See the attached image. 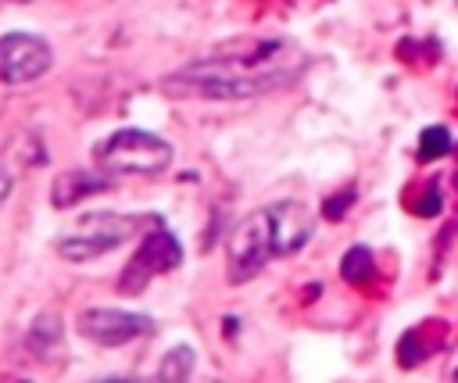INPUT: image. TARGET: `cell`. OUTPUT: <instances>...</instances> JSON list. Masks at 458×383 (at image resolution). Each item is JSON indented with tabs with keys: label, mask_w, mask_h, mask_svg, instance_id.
Listing matches in <instances>:
<instances>
[{
	"label": "cell",
	"mask_w": 458,
	"mask_h": 383,
	"mask_svg": "<svg viewBox=\"0 0 458 383\" xmlns=\"http://www.w3.org/2000/svg\"><path fill=\"white\" fill-rule=\"evenodd\" d=\"M440 183H429L426 186V193L419 197V204H415V215H422V218H433V215H440Z\"/></svg>",
	"instance_id": "5bb4252c"
},
{
	"label": "cell",
	"mask_w": 458,
	"mask_h": 383,
	"mask_svg": "<svg viewBox=\"0 0 458 383\" xmlns=\"http://www.w3.org/2000/svg\"><path fill=\"white\" fill-rule=\"evenodd\" d=\"M179 261H182V243H179V236H175L168 226L157 222L154 229H147V236H143L140 247L132 251L129 265L122 268L118 290H122L125 297H129V294H143L154 276H165V272L179 268Z\"/></svg>",
	"instance_id": "5b68a950"
},
{
	"label": "cell",
	"mask_w": 458,
	"mask_h": 383,
	"mask_svg": "<svg viewBox=\"0 0 458 383\" xmlns=\"http://www.w3.org/2000/svg\"><path fill=\"white\" fill-rule=\"evenodd\" d=\"M272 258H276V247H272L268 208H258V211L243 215L225 240V276H229V283L240 286V283L254 279Z\"/></svg>",
	"instance_id": "277c9868"
},
{
	"label": "cell",
	"mask_w": 458,
	"mask_h": 383,
	"mask_svg": "<svg viewBox=\"0 0 458 383\" xmlns=\"http://www.w3.org/2000/svg\"><path fill=\"white\" fill-rule=\"evenodd\" d=\"M451 132L447 125H426L422 136H419V161H437L444 154H451Z\"/></svg>",
	"instance_id": "4fadbf2b"
},
{
	"label": "cell",
	"mask_w": 458,
	"mask_h": 383,
	"mask_svg": "<svg viewBox=\"0 0 458 383\" xmlns=\"http://www.w3.org/2000/svg\"><path fill=\"white\" fill-rule=\"evenodd\" d=\"M11 186H14V179H11V172H7V168H0V208H4V200H7V193H11Z\"/></svg>",
	"instance_id": "2e32d148"
},
{
	"label": "cell",
	"mask_w": 458,
	"mask_h": 383,
	"mask_svg": "<svg viewBox=\"0 0 458 383\" xmlns=\"http://www.w3.org/2000/svg\"><path fill=\"white\" fill-rule=\"evenodd\" d=\"M197 365V351L190 344H175L172 351H165V358L157 362V379L161 383H182L193 376Z\"/></svg>",
	"instance_id": "30bf717a"
},
{
	"label": "cell",
	"mask_w": 458,
	"mask_h": 383,
	"mask_svg": "<svg viewBox=\"0 0 458 383\" xmlns=\"http://www.w3.org/2000/svg\"><path fill=\"white\" fill-rule=\"evenodd\" d=\"M54 64V50L36 32H7L0 36V82L25 86L39 75H47Z\"/></svg>",
	"instance_id": "52a82bcc"
},
{
	"label": "cell",
	"mask_w": 458,
	"mask_h": 383,
	"mask_svg": "<svg viewBox=\"0 0 458 383\" xmlns=\"http://www.w3.org/2000/svg\"><path fill=\"white\" fill-rule=\"evenodd\" d=\"M340 276H344L347 283H354V286H365V283L376 276V258H372V251H369L365 243L347 247L344 258H340Z\"/></svg>",
	"instance_id": "8fae6325"
},
{
	"label": "cell",
	"mask_w": 458,
	"mask_h": 383,
	"mask_svg": "<svg viewBox=\"0 0 458 383\" xmlns=\"http://www.w3.org/2000/svg\"><path fill=\"white\" fill-rule=\"evenodd\" d=\"M351 208V190H344V193H333V197H326V218H344V211Z\"/></svg>",
	"instance_id": "9a60e30c"
},
{
	"label": "cell",
	"mask_w": 458,
	"mask_h": 383,
	"mask_svg": "<svg viewBox=\"0 0 458 383\" xmlns=\"http://www.w3.org/2000/svg\"><path fill=\"white\" fill-rule=\"evenodd\" d=\"M136 233V218L132 215H118V211H89L82 215L68 233H61L54 240V251L64 261H93L114 247H122L129 236Z\"/></svg>",
	"instance_id": "3957f363"
},
{
	"label": "cell",
	"mask_w": 458,
	"mask_h": 383,
	"mask_svg": "<svg viewBox=\"0 0 458 383\" xmlns=\"http://www.w3.org/2000/svg\"><path fill=\"white\" fill-rule=\"evenodd\" d=\"M111 186V175L107 172H86V168H72V172H61L57 179H54V190H50V197H54V208H68V204H75V200H82V197H89V193H100V190H107Z\"/></svg>",
	"instance_id": "9c48e42d"
},
{
	"label": "cell",
	"mask_w": 458,
	"mask_h": 383,
	"mask_svg": "<svg viewBox=\"0 0 458 383\" xmlns=\"http://www.w3.org/2000/svg\"><path fill=\"white\" fill-rule=\"evenodd\" d=\"M79 336L100 344V347H122L140 336H154L157 322L143 311H122V308H86L75 319Z\"/></svg>",
	"instance_id": "8992f818"
},
{
	"label": "cell",
	"mask_w": 458,
	"mask_h": 383,
	"mask_svg": "<svg viewBox=\"0 0 458 383\" xmlns=\"http://www.w3.org/2000/svg\"><path fill=\"white\" fill-rule=\"evenodd\" d=\"M93 165L107 175H161L172 165V143L147 129H118L93 147Z\"/></svg>",
	"instance_id": "7a4b0ae2"
},
{
	"label": "cell",
	"mask_w": 458,
	"mask_h": 383,
	"mask_svg": "<svg viewBox=\"0 0 458 383\" xmlns=\"http://www.w3.org/2000/svg\"><path fill=\"white\" fill-rule=\"evenodd\" d=\"M268 208V226H272V247H276V258H290L297 254L301 247H308L311 233H315V215L304 200H276V204H265Z\"/></svg>",
	"instance_id": "ba28073f"
},
{
	"label": "cell",
	"mask_w": 458,
	"mask_h": 383,
	"mask_svg": "<svg viewBox=\"0 0 458 383\" xmlns=\"http://www.w3.org/2000/svg\"><path fill=\"white\" fill-rule=\"evenodd\" d=\"M14 4H29V0H14Z\"/></svg>",
	"instance_id": "ac0fdd59"
},
{
	"label": "cell",
	"mask_w": 458,
	"mask_h": 383,
	"mask_svg": "<svg viewBox=\"0 0 458 383\" xmlns=\"http://www.w3.org/2000/svg\"><path fill=\"white\" fill-rule=\"evenodd\" d=\"M308 68V50L286 36H247L215 47L168 72L157 86L179 100H254L297 82Z\"/></svg>",
	"instance_id": "6da1fadb"
},
{
	"label": "cell",
	"mask_w": 458,
	"mask_h": 383,
	"mask_svg": "<svg viewBox=\"0 0 458 383\" xmlns=\"http://www.w3.org/2000/svg\"><path fill=\"white\" fill-rule=\"evenodd\" d=\"M57 344H61V319L54 311H43L29 329V351L39 358H50L57 351Z\"/></svg>",
	"instance_id": "7c38bea8"
},
{
	"label": "cell",
	"mask_w": 458,
	"mask_h": 383,
	"mask_svg": "<svg viewBox=\"0 0 458 383\" xmlns=\"http://www.w3.org/2000/svg\"><path fill=\"white\" fill-rule=\"evenodd\" d=\"M236 326H240V322H236V315H229V319H225V336H233V333H236Z\"/></svg>",
	"instance_id": "e0dca14e"
}]
</instances>
